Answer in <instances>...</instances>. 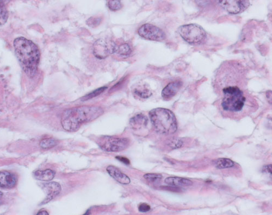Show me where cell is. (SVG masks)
Instances as JSON below:
<instances>
[{"label": "cell", "mask_w": 272, "mask_h": 215, "mask_svg": "<svg viewBox=\"0 0 272 215\" xmlns=\"http://www.w3.org/2000/svg\"><path fill=\"white\" fill-rule=\"evenodd\" d=\"M219 96L218 103L227 117H240L257 108V103L247 89L239 87L223 88L216 93Z\"/></svg>", "instance_id": "1"}, {"label": "cell", "mask_w": 272, "mask_h": 215, "mask_svg": "<svg viewBox=\"0 0 272 215\" xmlns=\"http://www.w3.org/2000/svg\"><path fill=\"white\" fill-rule=\"evenodd\" d=\"M248 71L246 67L237 60L223 62L217 70L213 88L215 93L223 88L239 87L247 89Z\"/></svg>", "instance_id": "2"}, {"label": "cell", "mask_w": 272, "mask_h": 215, "mask_svg": "<svg viewBox=\"0 0 272 215\" xmlns=\"http://www.w3.org/2000/svg\"><path fill=\"white\" fill-rule=\"evenodd\" d=\"M14 47L23 71L28 77L33 78L40 63V49L35 43L23 37H19L14 40Z\"/></svg>", "instance_id": "3"}, {"label": "cell", "mask_w": 272, "mask_h": 215, "mask_svg": "<svg viewBox=\"0 0 272 215\" xmlns=\"http://www.w3.org/2000/svg\"><path fill=\"white\" fill-rule=\"evenodd\" d=\"M104 114V110L95 106H82L67 109L63 113L61 123L68 132H75L85 123L95 120Z\"/></svg>", "instance_id": "4"}, {"label": "cell", "mask_w": 272, "mask_h": 215, "mask_svg": "<svg viewBox=\"0 0 272 215\" xmlns=\"http://www.w3.org/2000/svg\"><path fill=\"white\" fill-rule=\"evenodd\" d=\"M149 117L155 130L160 134L171 135L177 131L178 123L176 117L174 114L168 109H154L150 112Z\"/></svg>", "instance_id": "5"}, {"label": "cell", "mask_w": 272, "mask_h": 215, "mask_svg": "<svg viewBox=\"0 0 272 215\" xmlns=\"http://www.w3.org/2000/svg\"><path fill=\"white\" fill-rule=\"evenodd\" d=\"M178 32L182 39L191 45L200 44L207 37L205 30L195 23L182 25L179 28Z\"/></svg>", "instance_id": "6"}, {"label": "cell", "mask_w": 272, "mask_h": 215, "mask_svg": "<svg viewBox=\"0 0 272 215\" xmlns=\"http://www.w3.org/2000/svg\"><path fill=\"white\" fill-rule=\"evenodd\" d=\"M101 149L106 152L122 151L128 148L130 140L127 138L104 136L97 141Z\"/></svg>", "instance_id": "7"}, {"label": "cell", "mask_w": 272, "mask_h": 215, "mask_svg": "<svg viewBox=\"0 0 272 215\" xmlns=\"http://www.w3.org/2000/svg\"><path fill=\"white\" fill-rule=\"evenodd\" d=\"M117 46L111 40L100 39L96 40L93 45V54L100 59H103L115 53Z\"/></svg>", "instance_id": "8"}, {"label": "cell", "mask_w": 272, "mask_h": 215, "mask_svg": "<svg viewBox=\"0 0 272 215\" xmlns=\"http://www.w3.org/2000/svg\"><path fill=\"white\" fill-rule=\"evenodd\" d=\"M138 35L145 39L161 41L166 39V35L160 28L152 24L145 23L138 30Z\"/></svg>", "instance_id": "9"}, {"label": "cell", "mask_w": 272, "mask_h": 215, "mask_svg": "<svg viewBox=\"0 0 272 215\" xmlns=\"http://www.w3.org/2000/svg\"><path fill=\"white\" fill-rule=\"evenodd\" d=\"M221 6L227 12L232 14L241 13L250 6L249 1H219Z\"/></svg>", "instance_id": "10"}, {"label": "cell", "mask_w": 272, "mask_h": 215, "mask_svg": "<svg viewBox=\"0 0 272 215\" xmlns=\"http://www.w3.org/2000/svg\"><path fill=\"white\" fill-rule=\"evenodd\" d=\"M43 189L46 195V197L43 200L41 205L50 202L51 200L55 198L61 193L62 190L61 185L58 183L54 182V181L44 184L43 185Z\"/></svg>", "instance_id": "11"}, {"label": "cell", "mask_w": 272, "mask_h": 215, "mask_svg": "<svg viewBox=\"0 0 272 215\" xmlns=\"http://www.w3.org/2000/svg\"><path fill=\"white\" fill-rule=\"evenodd\" d=\"M183 85L182 81L176 80L169 83L162 92V97L164 100L171 99L179 92Z\"/></svg>", "instance_id": "12"}, {"label": "cell", "mask_w": 272, "mask_h": 215, "mask_svg": "<svg viewBox=\"0 0 272 215\" xmlns=\"http://www.w3.org/2000/svg\"><path fill=\"white\" fill-rule=\"evenodd\" d=\"M107 171L112 177L121 184L128 185L131 182L129 176L123 174L117 167L109 166L107 168Z\"/></svg>", "instance_id": "13"}, {"label": "cell", "mask_w": 272, "mask_h": 215, "mask_svg": "<svg viewBox=\"0 0 272 215\" xmlns=\"http://www.w3.org/2000/svg\"><path fill=\"white\" fill-rule=\"evenodd\" d=\"M17 182V176L8 172H0V187L12 188Z\"/></svg>", "instance_id": "14"}, {"label": "cell", "mask_w": 272, "mask_h": 215, "mask_svg": "<svg viewBox=\"0 0 272 215\" xmlns=\"http://www.w3.org/2000/svg\"><path fill=\"white\" fill-rule=\"evenodd\" d=\"M165 183L172 186V187L180 188L187 187L193 184L192 181L186 178L177 177V176H169L164 180Z\"/></svg>", "instance_id": "15"}, {"label": "cell", "mask_w": 272, "mask_h": 215, "mask_svg": "<svg viewBox=\"0 0 272 215\" xmlns=\"http://www.w3.org/2000/svg\"><path fill=\"white\" fill-rule=\"evenodd\" d=\"M148 119L142 114L136 115L130 121V126L134 130H139L148 125Z\"/></svg>", "instance_id": "16"}, {"label": "cell", "mask_w": 272, "mask_h": 215, "mask_svg": "<svg viewBox=\"0 0 272 215\" xmlns=\"http://www.w3.org/2000/svg\"><path fill=\"white\" fill-rule=\"evenodd\" d=\"M34 176L38 180L49 181L54 178L55 173L51 170L48 169L45 171H37L35 172Z\"/></svg>", "instance_id": "17"}, {"label": "cell", "mask_w": 272, "mask_h": 215, "mask_svg": "<svg viewBox=\"0 0 272 215\" xmlns=\"http://www.w3.org/2000/svg\"><path fill=\"white\" fill-rule=\"evenodd\" d=\"M214 165L217 169H225L234 166V162L229 159L220 158L214 161Z\"/></svg>", "instance_id": "18"}, {"label": "cell", "mask_w": 272, "mask_h": 215, "mask_svg": "<svg viewBox=\"0 0 272 215\" xmlns=\"http://www.w3.org/2000/svg\"><path fill=\"white\" fill-rule=\"evenodd\" d=\"M8 12L5 3L0 1V26H2L7 22Z\"/></svg>", "instance_id": "19"}, {"label": "cell", "mask_w": 272, "mask_h": 215, "mask_svg": "<svg viewBox=\"0 0 272 215\" xmlns=\"http://www.w3.org/2000/svg\"><path fill=\"white\" fill-rule=\"evenodd\" d=\"M134 93L138 97L142 98H148L152 95V93L150 92V90L144 87L136 88Z\"/></svg>", "instance_id": "20"}, {"label": "cell", "mask_w": 272, "mask_h": 215, "mask_svg": "<svg viewBox=\"0 0 272 215\" xmlns=\"http://www.w3.org/2000/svg\"><path fill=\"white\" fill-rule=\"evenodd\" d=\"M116 53L122 57L129 56L132 51H131L130 46L127 44H124L118 46L116 48Z\"/></svg>", "instance_id": "21"}, {"label": "cell", "mask_w": 272, "mask_h": 215, "mask_svg": "<svg viewBox=\"0 0 272 215\" xmlns=\"http://www.w3.org/2000/svg\"><path fill=\"white\" fill-rule=\"evenodd\" d=\"M107 88H108L106 87H103L97 89L96 90L93 91V92L85 96L84 97L81 98V101H87V100L98 97V96L100 95L101 93H103Z\"/></svg>", "instance_id": "22"}, {"label": "cell", "mask_w": 272, "mask_h": 215, "mask_svg": "<svg viewBox=\"0 0 272 215\" xmlns=\"http://www.w3.org/2000/svg\"><path fill=\"white\" fill-rule=\"evenodd\" d=\"M57 144V141L54 138H46L43 140L40 143V146L44 149H50L55 147Z\"/></svg>", "instance_id": "23"}, {"label": "cell", "mask_w": 272, "mask_h": 215, "mask_svg": "<svg viewBox=\"0 0 272 215\" xmlns=\"http://www.w3.org/2000/svg\"><path fill=\"white\" fill-rule=\"evenodd\" d=\"M144 178L150 183H157L162 178V176L158 174H148L144 176Z\"/></svg>", "instance_id": "24"}, {"label": "cell", "mask_w": 272, "mask_h": 215, "mask_svg": "<svg viewBox=\"0 0 272 215\" xmlns=\"http://www.w3.org/2000/svg\"><path fill=\"white\" fill-rule=\"evenodd\" d=\"M103 21V19L99 17H91L87 21V25L91 28H95L99 26Z\"/></svg>", "instance_id": "25"}, {"label": "cell", "mask_w": 272, "mask_h": 215, "mask_svg": "<svg viewBox=\"0 0 272 215\" xmlns=\"http://www.w3.org/2000/svg\"><path fill=\"white\" fill-rule=\"evenodd\" d=\"M109 8L111 11H117L122 8V4L118 0H113L109 2Z\"/></svg>", "instance_id": "26"}, {"label": "cell", "mask_w": 272, "mask_h": 215, "mask_svg": "<svg viewBox=\"0 0 272 215\" xmlns=\"http://www.w3.org/2000/svg\"><path fill=\"white\" fill-rule=\"evenodd\" d=\"M139 211L141 213H147L150 211V207L146 203H142L139 205Z\"/></svg>", "instance_id": "27"}, {"label": "cell", "mask_w": 272, "mask_h": 215, "mask_svg": "<svg viewBox=\"0 0 272 215\" xmlns=\"http://www.w3.org/2000/svg\"><path fill=\"white\" fill-rule=\"evenodd\" d=\"M170 143H171L170 145H171V147L174 148V149H176V148L181 147L182 144V142L181 140H173Z\"/></svg>", "instance_id": "28"}, {"label": "cell", "mask_w": 272, "mask_h": 215, "mask_svg": "<svg viewBox=\"0 0 272 215\" xmlns=\"http://www.w3.org/2000/svg\"><path fill=\"white\" fill-rule=\"evenodd\" d=\"M116 159H117L121 162H122L125 165H130V162L128 158L123 156H116Z\"/></svg>", "instance_id": "29"}, {"label": "cell", "mask_w": 272, "mask_h": 215, "mask_svg": "<svg viewBox=\"0 0 272 215\" xmlns=\"http://www.w3.org/2000/svg\"><path fill=\"white\" fill-rule=\"evenodd\" d=\"M272 165H267L266 166H265L263 168V171L264 172V173H268V174H272Z\"/></svg>", "instance_id": "30"}, {"label": "cell", "mask_w": 272, "mask_h": 215, "mask_svg": "<svg viewBox=\"0 0 272 215\" xmlns=\"http://www.w3.org/2000/svg\"><path fill=\"white\" fill-rule=\"evenodd\" d=\"M37 215H49V214L45 210H43V211L39 212Z\"/></svg>", "instance_id": "31"}, {"label": "cell", "mask_w": 272, "mask_h": 215, "mask_svg": "<svg viewBox=\"0 0 272 215\" xmlns=\"http://www.w3.org/2000/svg\"><path fill=\"white\" fill-rule=\"evenodd\" d=\"M3 197V193L0 191V200L2 199Z\"/></svg>", "instance_id": "32"}]
</instances>
